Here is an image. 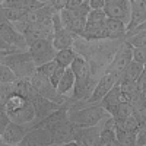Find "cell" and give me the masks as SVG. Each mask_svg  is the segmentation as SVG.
I'll list each match as a JSON object with an SVG mask.
<instances>
[{"instance_id": "obj_21", "label": "cell", "mask_w": 146, "mask_h": 146, "mask_svg": "<svg viewBox=\"0 0 146 146\" xmlns=\"http://www.w3.org/2000/svg\"><path fill=\"white\" fill-rule=\"evenodd\" d=\"M78 54L73 51V48H63V50H57V54H56V62L58 66H62V67H70L72 63H73V60H75Z\"/></svg>"}, {"instance_id": "obj_5", "label": "cell", "mask_w": 146, "mask_h": 146, "mask_svg": "<svg viewBox=\"0 0 146 146\" xmlns=\"http://www.w3.org/2000/svg\"><path fill=\"white\" fill-rule=\"evenodd\" d=\"M121 79V76H118L117 73L111 72V70H105V73L98 79L96 82V86L91 95V98L88 100L89 104H100L101 100L108 94V91L111 89L115 83H118Z\"/></svg>"}, {"instance_id": "obj_34", "label": "cell", "mask_w": 146, "mask_h": 146, "mask_svg": "<svg viewBox=\"0 0 146 146\" xmlns=\"http://www.w3.org/2000/svg\"><path fill=\"white\" fill-rule=\"evenodd\" d=\"M66 69H67V67H62V66H58V67H57V70L54 72V75H53V76L50 78L51 83L54 85L56 88L58 86V83H60V80H62V78H63V75H64Z\"/></svg>"}, {"instance_id": "obj_18", "label": "cell", "mask_w": 146, "mask_h": 146, "mask_svg": "<svg viewBox=\"0 0 146 146\" xmlns=\"http://www.w3.org/2000/svg\"><path fill=\"white\" fill-rule=\"evenodd\" d=\"M72 70L76 75V80H85L91 78V66L82 56H76L72 63Z\"/></svg>"}, {"instance_id": "obj_14", "label": "cell", "mask_w": 146, "mask_h": 146, "mask_svg": "<svg viewBox=\"0 0 146 146\" xmlns=\"http://www.w3.org/2000/svg\"><path fill=\"white\" fill-rule=\"evenodd\" d=\"M10 120L19 124H34L36 120V113H35V107L32 101H28V104L23 108L18 110L13 114H10Z\"/></svg>"}, {"instance_id": "obj_16", "label": "cell", "mask_w": 146, "mask_h": 146, "mask_svg": "<svg viewBox=\"0 0 146 146\" xmlns=\"http://www.w3.org/2000/svg\"><path fill=\"white\" fill-rule=\"evenodd\" d=\"M105 28H107V34H108V40H118V38L127 36V23H124L120 19L107 18Z\"/></svg>"}, {"instance_id": "obj_29", "label": "cell", "mask_w": 146, "mask_h": 146, "mask_svg": "<svg viewBox=\"0 0 146 146\" xmlns=\"http://www.w3.org/2000/svg\"><path fill=\"white\" fill-rule=\"evenodd\" d=\"M130 105L133 107V113L135 111H139V110L145 108L146 107V95L140 91H137L136 94H133L130 96V100H129Z\"/></svg>"}, {"instance_id": "obj_17", "label": "cell", "mask_w": 146, "mask_h": 146, "mask_svg": "<svg viewBox=\"0 0 146 146\" xmlns=\"http://www.w3.org/2000/svg\"><path fill=\"white\" fill-rule=\"evenodd\" d=\"M75 42V35H73L67 28H63L60 31H56L53 35V44L56 50H63V48H70Z\"/></svg>"}, {"instance_id": "obj_32", "label": "cell", "mask_w": 146, "mask_h": 146, "mask_svg": "<svg viewBox=\"0 0 146 146\" xmlns=\"http://www.w3.org/2000/svg\"><path fill=\"white\" fill-rule=\"evenodd\" d=\"M57 67H58L57 62H56V60H51V62H47V63L38 66V67H36V70H38L40 73H42L44 76L51 78V76L54 75V72L57 70Z\"/></svg>"}, {"instance_id": "obj_12", "label": "cell", "mask_w": 146, "mask_h": 146, "mask_svg": "<svg viewBox=\"0 0 146 146\" xmlns=\"http://www.w3.org/2000/svg\"><path fill=\"white\" fill-rule=\"evenodd\" d=\"M121 101H123V94H121V89H120V83H115L114 86L108 91V94L101 100L100 104L107 110V113L110 115H114Z\"/></svg>"}, {"instance_id": "obj_33", "label": "cell", "mask_w": 146, "mask_h": 146, "mask_svg": "<svg viewBox=\"0 0 146 146\" xmlns=\"http://www.w3.org/2000/svg\"><path fill=\"white\" fill-rule=\"evenodd\" d=\"M133 60L139 63H146V47H133Z\"/></svg>"}, {"instance_id": "obj_4", "label": "cell", "mask_w": 146, "mask_h": 146, "mask_svg": "<svg viewBox=\"0 0 146 146\" xmlns=\"http://www.w3.org/2000/svg\"><path fill=\"white\" fill-rule=\"evenodd\" d=\"M131 60H133V45L126 40L123 44L117 48L113 62L110 63L107 70H111V72L117 73L118 76H123L126 67L129 66V63L131 62Z\"/></svg>"}, {"instance_id": "obj_11", "label": "cell", "mask_w": 146, "mask_h": 146, "mask_svg": "<svg viewBox=\"0 0 146 146\" xmlns=\"http://www.w3.org/2000/svg\"><path fill=\"white\" fill-rule=\"evenodd\" d=\"M101 130H102V126H98V124L88 126V127L75 126V140L78 142V145H86V146L100 145Z\"/></svg>"}, {"instance_id": "obj_8", "label": "cell", "mask_w": 146, "mask_h": 146, "mask_svg": "<svg viewBox=\"0 0 146 146\" xmlns=\"http://www.w3.org/2000/svg\"><path fill=\"white\" fill-rule=\"evenodd\" d=\"M53 140V130L48 127L41 126H34L29 129L27 136L21 142L22 146H44V145H51Z\"/></svg>"}, {"instance_id": "obj_23", "label": "cell", "mask_w": 146, "mask_h": 146, "mask_svg": "<svg viewBox=\"0 0 146 146\" xmlns=\"http://www.w3.org/2000/svg\"><path fill=\"white\" fill-rule=\"evenodd\" d=\"M27 10L25 9H21L16 6H2V18L10 21V22H16L19 19H22L25 16Z\"/></svg>"}, {"instance_id": "obj_6", "label": "cell", "mask_w": 146, "mask_h": 146, "mask_svg": "<svg viewBox=\"0 0 146 146\" xmlns=\"http://www.w3.org/2000/svg\"><path fill=\"white\" fill-rule=\"evenodd\" d=\"M0 38L7 44H13L22 48V50H28V42L25 35L21 31H18L13 23L5 18H2V25H0Z\"/></svg>"}, {"instance_id": "obj_20", "label": "cell", "mask_w": 146, "mask_h": 146, "mask_svg": "<svg viewBox=\"0 0 146 146\" xmlns=\"http://www.w3.org/2000/svg\"><path fill=\"white\" fill-rule=\"evenodd\" d=\"M75 85H76V75H75V72L72 70V67H67L62 80L58 83V86H57V91H58V94L66 95L67 92H70L75 88Z\"/></svg>"}, {"instance_id": "obj_31", "label": "cell", "mask_w": 146, "mask_h": 146, "mask_svg": "<svg viewBox=\"0 0 146 146\" xmlns=\"http://www.w3.org/2000/svg\"><path fill=\"white\" fill-rule=\"evenodd\" d=\"M107 18L108 16L104 9H91V12L86 16L88 22H92V23H104L107 21Z\"/></svg>"}, {"instance_id": "obj_9", "label": "cell", "mask_w": 146, "mask_h": 146, "mask_svg": "<svg viewBox=\"0 0 146 146\" xmlns=\"http://www.w3.org/2000/svg\"><path fill=\"white\" fill-rule=\"evenodd\" d=\"M29 124H19L15 121H10L6 126L3 131H0V137H2L3 145H21L23 137L27 136L31 127H27Z\"/></svg>"}, {"instance_id": "obj_13", "label": "cell", "mask_w": 146, "mask_h": 146, "mask_svg": "<svg viewBox=\"0 0 146 146\" xmlns=\"http://www.w3.org/2000/svg\"><path fill=\"white\" fill-rule=\"evenodd\" d=\"M146 22V0H131V18L127 25V32Z\"/></svg>"}, {"instance_id": "obj_10", "label": "cell", "mask_w": 146, "mask_h": 146, "mask_svg": "<svg viewBox=\"0 0 146 146\" xmlns=\"http://www.w3.org/2000/svg\"><path fill=\"white\" fill-rule=\"evenodd\" d=\"M27 38V42H32L36 40H53L54 29H53V23H42V22H36V23H28L27 28L22 32Z\"/></svg>"}, {"instance_id": "obj_26", "label": "cell", "mask_w": 146, "mask_h": 146, "mask_svg": "<svg viewBox=\"0 0 146 146\" xmlns=\"http://www.w3.org/2000/svg\"><path fill=\"white\" fill-rule=\"evenodd\" d=\"M115 123H117V127L124 129V130H127V131L139 133V130H140V127H139V121H137V118H136L135 114L129 115V117L124 118V120H115Z\"/></svg>"}, {"instance_id": "obj_28", "label": "cell", "mask_w": 146, "mask_h": 146, "mask_svg": "<svg viewBox=\"0 0 146 146\" xmlns=\"http://www.w3.org/2000/svg\"><path fill=\"white\" fill-rule=\"evenodd\" d=\"M16 79H18V75L13 72V69L5 63L0 64V80H2V83H12Z\"/></svg>"}, {"instance_id": "obj_2", "label": "cell", "mask_w": 146, "mask_h": 146, "mask_svg": "<svg viewBox=\"0 0 146 146\" xmlns=\"http://www.w3.org/2000/svg\"><path fill=\"white\" fill-rule=\"evenodd\" d=\"M2 63L12 67L13 72L18 75V78H23V79H29L36 72V67H38L28 50L18 51V53L9 54V56H3Z\"/></svg>"}, {"instance_id": "obj_37", "label": "cell", "mask_w": 146, "mask_h": 146, "mask_svg": "<svg viewBox=\"0 0 146 146\" xmlns=\"http://www.w3.org/2000/svg\"><path fill=\"white\" fill-rule=\"evenodd\" d=\"M91 9H104L107 0H88Z\"/></svg>"}, {"instance_id": "obj_30", "label": "cell", "mask_w": 146, "mask_h": 146, "mask_svg": "<svg viewBox=\"0 0 146 146\" xmlns=\"http://www.w3.org/2000/svg\"><path fill=\"white\" fill-rule=\"evenodd\" d=\"M131 114H133V107L130 105V102L129 101H121L118 108H117V111H115V114L113 117L115 120H124V118H127Z\"/></svg>"}, {"instance_id": "obj_19", "label": "cell", "mask_w": 146, "mask_h": 146, "mask_svg": "<svg viewBox=\"0 0 146 146\" xmlns=\"http://www.w3.org/2000/svg\"><path fill=\"white\" fill-rule=\"evenodd\" d=\"M28 101H29V100L27 98V96H23V95L15 92V94H12L9 98H7V101L5 102V105H2V108L10 115V114L16 113L18 110L23 108V107L28 104Z\"/></svg>"}, {"instance_id": "obj_35", "label": "cell", "mask_w": 146, "mask_h": 146, "mask_svg": "<svg viewBox=\"0 0 146 146\" xmlns=\"http://www.w3.org/2000/svg\"><path fill=\"white\" fill-rule=\"evenodd\" d=\"M48 5L51 6L54 12H60L67 6V0H48Z\"/></svg>"}, {"instance_id": "obj_36", "label": "cell", "mask_w": 146, "mask_h": 146, "mask_svg": "<svg viewBox=\"0 0 146 146\" xmlns=\"http://www.w3.org/2000/svg\"><path fill=\"white\" fill-rule=\"evenodd\" d=\"M136 82H137V89L146 95V72H143V73H142L140 78H139Z\"/></svg>"}, {"instance_id": "obj_27", "label": "cell", "mask_w": 146, "mask_h": 146, "mask_svg": "<svg viewBox=\"0 0 146 146\" xmlns=\"http://www.w3.org/2000/svg\"><path fill=\"white\" fill-rule=\"evenodd\" d=\"M126 40L133 47H146V29H140V31H136V32H131L130 35L127 34Z\"/></svg>"}, {"instance_id": "obj_1", "label": "cell", "mask_w": 146, "mask_h": 146, "mask_svg": "<svg viewBox=\"0 0 146 146\" xmlns=\"http://www.w3.org/2000/svg\"><path fill=\"white\" fill-rule=\"evenodd\" d=\"M108 117L110 114L101 104H91L88 107L72 105L69 108V120L75 126H79V127L96 126Z\"/></svg>"}, {"instance_id": "obj_24", "label": "cell", "mask_w": 146, "mask_h": 146, "mask_svg": "<svg viewBox=\"0 0 146 146\" xmlns=\"http://www.w3.org/2000/svg\"><path fill=\"white\" fill-rule=\"evenodd\" d=\"M143 72H145V64L136 62V60H131V62L129 63V66L126 67L124 73H123V78H127V79H131V80H137Z\"/></svg>"}, {"instance_id": "obj_25", "label": "cell", "mask_w": 146, "mask_h": 146, "mask_svg": "<svg viewBox=\"0 0 146 146\" xmlns=\"http://www.w3.org/2000/svg\"><path fill=\"white\" fill-rule=\"evenodd\" d=\"M117 131V140H118V145H136L137 143V133H133V131H127L124 129H120L117 127L115 129Z\"/></svg>"}, {"instance_id": "obj_22", "label": "cell", "mask_w": 146, "mask_h": 146, "mask_svg": "<svg viewBox=\"0 0 146 146\" xmlns=\"http://www.w3.org/2000/svg\"><path fill=\"white\" fill-rule=\"evenodd\" d=\"M118 83H120L121 94H123V101H129L130 96L139 91V89H137V82H136V80H131V79H127V78H123V76H121V79H120Z\"/></svg>"}, {"instance_id": "obj_38", "label": "cell", "mask_w": 146, "mask_h": 146, "mask_svg": "<svg viewBox=\"0 0 146 146\" xmlns=\"http://www.w3.org/2000/svg\"><path fill=\"white\" fill-rule=\"evenodd\" d=\"M145 72H146V63H145Z\"/></svg>"}, {"instance_id": "obj_7", "label": "cell", "mask_w": 146, "mask_h": 146, "mask_svg": "<svg viewBox=\"0 0 146 146\" xmlns=\"http://www.w3.org/2000/svg\"><path fill=\"white\" fill-rule=\"evenodd\" d=\"M104 10L108 18L120 19L129 25L131 18V0H107Z\"/></svg>"}, {"instance_id": "obj_3", "label": "cell", "mask_w": 146, "mask_h": 146, "mask_svg": "<svg viewBox=\"0 0 146 146\" xmlns=\"http://www.w3.org/2000/svg\"><path fill=\"white\" fill-rule=\"evenodd\" d=\"M28 51L31 53L34 62L36 63V66H41L47 62H51L56 58L57 50L53 44V40H36L28 44Z\"/></svg>"}, {"instance_id": "obj_15", "label": "cell", "mask_w": 146, "mask_h": 146, "mask_svg": "<svg viewBox=\"0 0 146 146\" xmlns=\"http://www.w3.org/2000/svg\"><path fill=\"white\" fill-rule=\"evenodd\" d=\"M83 40L86 41H102V40H108V34H107V28H105V22L104 23H92L88 22L85 32L82 35Z\"/></svg>"}]
</instances>
